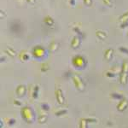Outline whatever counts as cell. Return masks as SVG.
Here are the masks:
<instances>
[{
    "mask_svg": "<svg viewBox=\"0 0 128 128\" xmlns=\"http://www.w3.org/2000/svg\"><path fill=\"white\" fill-rule=\"evenodd\" d=\"M128 81V62L124 61L121 67L120 74V82L121 84L126 86Z\"/></svg>",
    "mask_w": 128,
    "mask_h": 128,
    "instance_id": "1",
    "label": "cell"
},
{
    "mask_svg": "<svg viewBox=\"0 0 128 128\" xmlns=\"http://www.w3.org/2000/svg\"><path fill=\"white\" fill-rule=\"evenodd\" d=\"M22 116L26 123L31 124L34 120V113L30 107H25L22 110Z\"/></svg>",
    "mask_w": 128,
    "mask_h": 128,
    "instance_id": "2",
    "label": "cell"
},
{
    "mask_svg": "<svg viewBox=\"0 0 128 128\" xmlns=\"http://www.w3.org/2000/svg\"><path fill=\"white\" fill-rule=\"evenodd\" d=\"M72 62H73V65L76 68H84L86 66V59H84V56L80 55H76L75 56H74L73 59H72Z\"/></svg>",
    "mask_w": 128,
    "mask_h": 128,
    "instance_id": "3",
    "label": "cell"
},
{
    "mask_svg": "<svg viewBox=\"0 0 128 128\" xmlns=\"http://www.w3.org/2000/svg\"><path fill=\"white\" fill-rule=\"evenodd\" d=\"M72 80L75 86V87L77 88V90H79L80 92H84L86 89V84L83 82V80H81V78L79 75H73L72 76Z\"/></svg>",
    "mask_w": 128,
    "mask_h": 128,
    "instance_id": "4",
    "label": "cell"
},
{
    "mask_svg": "<svg viewBox=\"0 0 128 128\" xmlns=\"http://www.w3.org/2000/svg\"><path fill=\"white\" fill-rule=\"evenodd\" d=\"M10 29L11 31V32L15 34H19L22 32V24L19 20H12L10 24Z\"/></svg>",
    "mask_w": 128,
    "mask_h": 128,
    "instance_id": "5",
    "label": "cell"
},
{
    "mask_svg": "<svg viewBox=\"0 0 128 128\" xmlns=\"http://www.w3.org/2000/svg\"><path fill=\"white\" fill-rule=\"evenodd\" d=\"M45 53H46V50L40 45H37L32 49V55L36 58H42L45 56Z\"/></svg>",
    "mask_w": 128,
    "mask_h": 128,
    "instance_id": "6",
    "label": "cell"
},
{
    "mask_svg": "<svg viewBox=\"0 0 128 128\" xmlns=\"http://www.w3.org/2000/svg\"><path fill=\"white\" fill-rule=\"evenodd\" d=\"M55 94H56V98L57 102H58L60 105L64 104V102H65V98H64V96H63L62 90L61 89H56Z\"/></svg>",
    "mask_w": 128,
    "mask_h": 128,
    "instance_id": "7",
    "label": "cell"
},
{
    "mask_svg": "<svg viewBox=\"0 0 128 128\" xmlns=\"http://www.w3.org/2000/svg\"><path fill=\"white\" fill-rule=\"evenodd\" d=\"M128 107V100L126 98H124L122 100H120V102H119L118 106H117V109H118L119 111H120V112H123V111H125L126 109Z\"/></svg>",
    "mask_w": 128,
    "mask_h": 128,
    "instance_id": "8",
    "label": "cell"
},
{
    "mask_svg": "<svg viewBox=\"0 0 128 128\" xmlns=\"http://www.w3.org/2000/svg\"><path fill=\"white\" fill-rule=\"evenodd\" d=\"M26 88L24 84H20V86H18L16 88V94L19 98H23V96L26 95Z\"/></svg>",
    "mask_w": 128,
    "mask_h": 128,
    "instance_id": "9",
    "label": "cell"
},
{
    "mask_svg": "<svg viewBox=\"0 0 128 128\" xmlns=\"http://www.w3.org/2000/svg\"><path fill=\"white\" fill-rule=\"evenodd\" d=\"M80 46V38L79 36H74L71 40V47L74 49H77Z\"/></svg>",
    "mask_w": 128,
    "mask_h": 128,
    "instance_id": "10",
    "label": "cell"
},
{
    "mask_svg": "<svg viewBox=\"0 0 128 128\" xmlns=\"http://www.w3.org/2000/svg\"><path fill=\"white\" fill-rule=\"evenodd\" d=\"M113 54H114V50L112 48H109V49H107L105 50V53H104V57L107 61H110L113 57Z\"/></svg>",
    "mask_w": 128,
    "mask_h": 128,
    "instance_id": "11",
    "label": "cell"
},
{
    "mask_svg": "<svg viewBox=\"0 0 128 128\" xmlns=\"http://www.w3.org/2000/svg\"><path fill=\"white\" fill-rule=\"evenodd\" d=\"M44 22L47 25V26H53V25H54L55 22H54V19H53L50 16H46L44 18Z\"/></svg>",
    "mask_w": 128,
    "mask_h": 128,
    "instance_id": "12",
    "label": "cell"
},
{
    "mask_svg": "<svg viewBox=\"0 0 128 128\" xmlns=\"http://www.w3.org/2000/svg\"><path fill=\"white\" fill-rule=\"evenodd\" d=\"M96 35L99 40H104L105 38H107V34L102 30H98L96 32Z\"/></svg>",
    "mask_w": 128,
    "mask_h": 128,
    "instance_id": "13",
    "label": "cell"
},
{
    "mask_svg": "<svg viewBox=\"0 0 128 128\" xmlns=\"http://www.w3.org/2000/svg\"><path fill=\"white\" fill-rule=\"evenodd\" d=\"M5 52L9 56H16V51L12 48H10V47H7L5 49Z\"/></svg>",
    "mask_w": 128,
    "mask_h": 128,
    "instance_id": "14",
    "label": "cell"
},
{
    "mask_svg": "<svg viewBox=\"0 0 128 128\" xmlns=\"http://www.w3.org/2000/svg\"><path fill=\"white\" fill-rule=\"evenodd\" d=\"M119 20L121 22H128V11L125 12L124 14H122L119 17Z\"/></svg>",
    "mask_w": 128,
    "mask_h": 128,
    "instance_id": "15",
    "label": "cell"
},
{
    "mask_svg": "<svg viewBox=\"0 0 128 128\" xmlns=\"http://www.w3.org/2000/svg\"><path fill=\"white\" fill-rule=\"evenodd\" d=\"M58 47H59V44H58V43L52 42L50 44L49 49H50V51H56V50H57Z\"/></svg>",
    "mask_w": 128,
    "mask_h": 128,
    "instance_id": "16",
    "label": "cell"
},
{
    "mask_svg": "<svg viewBox=\"0 0 128 128\" xmlns=\"http://www.w3.org/2000/svg\"><path fill=\"white\" fill-rule=\"evenodd\" d=\"M20 59L22 60V62L28 61V60L29 59V56L28 55V53L25 52V51H22V52L20 54Z\"/></svg>",
    "mask_w": 128,
    "mask_h": 128,
    "instance_id": "17",
    "label": "cell"
},
{
    "mask_svg": "<svg viewBox=\"0 0 128 128\" xmlns=\"http://www.w3.org/2000/svg\"><path fill=\"white\" fill-rule=\"evenodd\" d=\"M111 98H113L114 99H119V100H122L124 98V96L122 95L119 94V93H112L111 94Z\"/></svg>",
    "mask_w": 128,
    "mask_h": 128,
    "instance_id": "18",
    "label": "cell"
},
{
    "mask_svg": "<svg viewBox=\"0 0 128 128\" xmlns=\"http://www.w3.org/2000/svg\"><path fill=\"white\" fill-rule=\"evenodd\" d=\"M74 32H77L78 35H79L80 38H81V37H82V38H84V34L81 32V31L80 30V28H77V26H75V28H74Z\"/></svg>",
    "mask_w": 128,
    "mask_h": 128,
    "instance_id": "19",
    "label": "cell"
},
{
    "mask_svg": "<svg viewBox=\"0 0 128 128\" xmlns=\"http://www.w3.org/2000/svg\"><path fill=\"white\" fill-rule=\"evenodd\" d=\"M87 120H81V121H80V128H87Z\"/></svg>",
    "mask_w": 128,
    "mask_h": 128,
    "instance_id": "20",
    "label": "cell"
},
{
    "mask_svg": "<svg viewBox=\"0 0 128 128\" xmlns=\"http://www.w3.org/2000/svg\"><path fill=\"white\" fill-rule=\"evenodd\" d=\"M102 3L106 6H108V7H111V6L113 5L112 0H102Z\"/></svg>",
    "mask_w": 128,
    "mask_h": 128,
    "instance_id": "21",
    "label": "cell"
},
{
    "mask_svg": "<svg viewBox=\"0 0 128 128\" xmlns=\"http://www.w3.org/2000/svg\"><path fill=\"white\" fill-rule=\"evenodd\" d=\"M119 50L120 51V52L125 53V54L128 55V49H127V48H126V47H124V46H120V47H119Z\"/></svg>",
    "mask_w": 128,
    "mask_h": 128,
    "instance_id": "22",
    "label": "cell"
},
{
    "mask_svg": "<svg viewBox=\"0 0 128 128\" xmlns=\"http://www.w3.org/2000/svg\"><path fill=\"white\" fill-rule=\"evenodd\" d=\"M38 86H35V88H34V98H38Z\"/></svg>",
    "mask_w": 128,
    "mask_h": 128,
    "instance_id": "23",
    "label": "cell"
},
{
    "mask_svg": "<svg viewBox=\"0 0 128 128\" xmlns=\"http://www.w3.org/2000/svg\"><path fill=\"white\" fill-rule=\"evenodd\" d=\"M47 120V116H45V115H44V116H40V118H38V122L40 123H45Z\"/></svg>",
    "mask_w": 128,
    "mask_h": 128,
    "instance_id": "24",
    "label": "cell"
},
{
    "mask_svg": "<svg viewBox=\"0 0 128 128\" xmlns=\"http://www.w3.org/2000/svg\"><path fill=\"white\" fill-rule=\"evenodd\" d=\"M67 112L68 111L66 110V109H63V110H61V111H57V112L56 113V116H61V115H62V114H66Z\"/></svg>",
    "mask_w": 128,
    "mask_h": 128,
    "instance_id": "25",
    "label": "cell"
},
{
    "mask_svg": "<svg viewBox=\"0 0 128 128\" xmlns=\"http://www.w3.org/2000/svg\"><path fill=\"white\" fill-rule=\"evenodd\" d=\"M41 108H42L43 110H44V111H49L50 110V106L47 104H41Z\"/></svg>",
    "mask_w": 128,
    "mask_h": 128,
    "instance_id": "26",
    "label": "cell"
},
{
    "mask_svg": "<svg viewBox=\"0 0 128 128\" xmlns=\"http://www.w3.org/2000/svg\"><path fill=\"white\" fill-rule=\"evenodd\" d=\"M41 70H42L43 72H45V71H47L48 70V65L47 64H42V66H41Z\"/></svg>",
    "mask_w": 128,
    "mask_h": 128,
    "instance_id": "27",
    "label": "cell"
},
{
    "mask_svg": "<svg viewBox=\"0 0 128 128\" xmlns=\"http://www.w3.org/2000/svg\"><path fill=\"white\" fill-rule=\"evenodd\" d=\"M83 1H84V4L87 6H90L92 4V0H83Z\"/></svg>",
    "mask_w": 128,
    "mask_h": 128,
    "instance_id": "28",
    "label": "cell"
},
{
    "mask_svg": "<svg viewBox=\"0 0 128 128\" xmlns=\"http://www.w3.org/2000/svg\"><path fill=\"white\" fill-rule=\"evenodd\" d=\"M128 26V22H121L120 23V28H125Z\"/></svg>",
    "mask_w": 128,
    "mask_h": 128,
    "instance_id": "29",
    "label": "cell"
},
{
    "mask_svg": "<svg viewBox=\"0 0 128 128\" xmlns=\"http://www.w3.org/2000/svg\"><path fill=\"white\" fill-rule=\"evenodd\" d=\"M15 123H16V120L14 119V118L13 119H10V120H9V125L10 126H13Z\"/></svg>",
    "mask_w": 128,
    "mask_h": 128,
    "instance_id": "30",
    "label": "cell"
},
{
    "mask_svg": "<svg viewBox=\"0 0 128 128\" xmlns=\"http://www.w3.org/2000/svg\"><path fill=\"white\" fill-rule=\"evenodd\" d=\"M106 75L108 76V77H110V78H113L114 76V74L111 73V72H107L106 73Z\"/></svg>",
    "mask_w": 128,
    "mask_h": 128,
    "instance_id": "31",
    "label": "cell"
},
{
    "mask_svg": "<svg viewBox=\"0 0 128 128\" xmlns=\"http://www.w3.org/2000/svg\"><path fill=\"white\" fill-rule=\"evenodd\" d=\"M68 2H69V4L71 6L75 5V0H68Z\"/></svg>",
    "mask_w": 128,
    "mask_h": 128,
    "instance_id": "32",
    "label": "cell"
},
{
    "mask_svg": "<svg viewBox=\"0 0 128 128\" xmlns=\"http://www.w3.org/2000/svg\"><path fill=\"white\" fill-rule=\"evenodd\" d=\"M26 1H28L29 4H34L35 2H36V0H26Z\"/></svg>",
    "mask_w": 128,
    "mask_h": 128,
    "instance_id": "33",
    "label": "cell"
},
{
    "mask_svg": "<svg viewBox=\"0 0 128 128\" xmlns=\"http://www.w3.org/2000/svg\"><path fill=\"white\" fill-rule=\"evenodd\" d=\"M14 102H15V104H16V106H20V105L22 104H20V102H17V101H16V100L14 101Z\"/></svg>",
    "mask_w": 128,
    "mask_h": 128,
    "instance_id": "34",
    "label": "cell"
},
{
    "mask_svg": "<svg viewBox=\"0 0 128 128\" xmlns=\"http://www.w3.org/2000/svg\"><path fill=\"white\" fill-rule=\"evenodd\" d=\"M0 14H1V18H3L4 17V11L3 10H0Z\"/></svg>",
    "mask_w": 128,
    "mask_h": 128,
    "instance_id": "35",
    "label": "cell"
}]
</instances>
